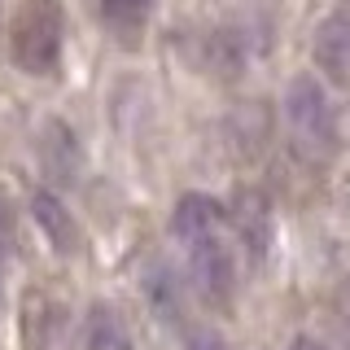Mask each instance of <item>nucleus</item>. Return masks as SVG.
<instances>
[{
    "instance_id": "1",
    "label": "nucleus",
    "mask_w": 350,
    "mask_h": 350,
    "mask_svg": "<svg viewBox=\"0 0 350 350\" xmlns=\"http://www.w3.org/2000/svg\"><path fill=\"white\" fill-rule=\"evenodd\" d=\"M171 232L184 245L189 276L197 293L211 302H228L237 289V254H232V219L206 193H184L171 211Z\"/></svg>"
},
{
    "instance_id": "2",
    "label": "nucleus",
    "mask_w": 350,
    "mask_h": 350,
    "mask_svg": "<svg viewBox=\"0 0 350 350\" xmlns=\"http://www.w3.org/2000/svg\"><path fill=\"white\" fill-rule=\"evenodd\" d=\"M284 127H289V140L302 158L324 162L337 153V109L333 96L324 92L320 79L311 75H298L289 88H284V101H280Z\"/></svg>"
},
{
    "instance_id": "3",
    "label": "nucleus",
    "mask_w": 350,
    "mask_h": 350,
    "mask_svg": "<svg viewBox=\"0 0 350 350\" xmlns=\"http://www.w3.org/2000/svg\"><path fill=\"white\" fill-rule=\"evenodd\" d=\"M66 44V18L57 0H22L14 27H9V53L18 70L27 75H53Z\"/></svg>"
},
{
    "instance_id": "4",
    "label": "nucleus",
    "mask_w": 350,
    "mask_h": 350,
    "mask_svg": "<svg viewBox=\"0 0 350 350\" xmlns=\"http://www.w3.org/2000/svg\"><path fill=\"white\" fill-rule=\"evenodd\" d=\"M228 219H232L237 245L245 250V258L250 262H267L271 237H276V224H271V202H267V197H262L258 189H241Z\"/></svg>"
},
{
    "instance_id": "5",
    "label": "nucleus",
    "mask_w": 350,
    "mask_h": 350,
    "mask_svg": "<svg viewBox=\"0 0 350 350\" xmlns=\"http://www.w3.org/2000/svg\"><path fill=\"white\" fill-rule=\"evenodd\" d=\"M311 57L328 79H337V83L350 79V9H337V14L320 18L315 40H311Z\"/></svg>"
},
{
    "instance_id": "6",
    "label": "nucleus",
    "mask_w": 350,
    "mask_h": 350,
    "mask_svg": "<svg viewBox=\"0 0 350 350\" xmlns=\"http://www.w3.org/2000/svg\"><path fill=\"white\" fill-rule=\"evenodd\" d=\"M40 162L44 171L53 175L57 184H75L83 171V149H79V136L70 131V123L62 118H49L40 131Z\"/></svg>"
},
{
    "instance_id": "7",
    "label": "nucleus",
    "mask_w": 350,
    "mask_h": 350,
    "mask_svg": "<svg viewBox=\"0 0 350 350\" xmlns=\"http://www.w3.org/2000/svg\"><path fill=\"white\" fill-rule=\"evenodd\" d=\"M250 31L237 27V22H224V27H215L211 36L202 40V57L206 66H211L215 75H224V79H232V75H241L250 66Z\"/></svg>"
},
{
    "instance_id": "8",
    "label": "nucleus",
    "mask_w": 350,
    "mask_h": 350,
    "mask_svg": "<svg viewBox=\"0 0 350 350\" xmlns=\"http://www.w3.org/2000/svg\"><path fill=\"white\" fill-rule=\"evenodd\" d=\"M140 289H145L153 315H162L167 324H180L184 320V289H180V276H175L171 262L149 258L145 267H140Z\"/></svg>"
},
{
    "instance_id": "9",
    "label": "nucleus",
    "mask_w": 350,
    "mask_h": 350,
    "mask_svg": "<svg viewBox=\"0 0 350 350\" xmlns=\"http://www.w3.org/2000/svg\"><path fill=\"white\" fill-rule=\"evenodd\" d=\"M31 219H36L40 232L53 241V250H62V254L75 250V241H79V237H75V219H70V211H66L49 189L31 193Z\"/></svg>"
},
{
    "instance_id": "10",
    "label": "nucleus",
    "mask_w": 350,
    "mask_h": 350,
    "mask_svg": "<svg viewBox=\"0 0 350 350\" xmlns=\"http://www.w3.org/2000/svg\"><path fill=\"white\" fill-rule=\"evenodd\" d=\"M153 5H158V0H96V14H101V22H105L109 36L136 40L140 31L149 27Z\"/></svg>"
},
{
    "instance_id": "11",
    "label": "nucleus",
    "mask_w": 350,
    "mask_h": 350,
    "mask_svg": "<svg viewBox=\"0 0 350 350\" xmlns=\"http://www.w3.org/2000/svg\"><path fill=\"white\" fill-rule=\"evenodd\" d=\"M83 346L88 350H131V333H127L123 315L114 306L96 302L88 311V324H83Z\"/></svg>"
},
{
    "instance_id": "12",
    "label": "nucleus",
    "mask_w": 350,
    "mask_h": 350,
    "mask_svg": "<svg viewBox=\"0 0 350 350\" xmlns=\"http://www.w3.org/2000/svg\"><path fill=\"white\" fill-rule=\"evenodd\" d=\"M184 350H228L224 342V333L211 324H202V328H189V337H184Z\"/></svg>"
},
{
    "instance_id": "13",
    "label": "nucleus",
    "mask_w": 350,
    "mask_h": 350,
    "mask_svg": "<svg viewBox=\"0 0 350 350\" xmlns=\"http://www.w3.org/2000/svg\"><path fill=\"white\" fill-rule=\"evenodd\" d=\"M9 254H14V206L0 197V267H5Z\"/></svg>"
},
{
    "instance_id": "14",
    "label": "nucleus",
    "mask_w": 350,
    "mask_h": 350,
    "mask_svg": "<svg viewBox=\"0 0 350 350\" xmlns=\"http://www.w3.org/2000/svg\"><path fill=\"white\" fill-rule=\"evenodd\" d=\"M289 350H328V346L320 342V337H306V333H302V337H293V346H289Z\"/></svg>"
},
{
    "instance_id": "15",
    "label": "nucleus",
    "mask_w": 350,
    "mask_h": 350,
    "mask_svg": "<svg viewBox=\"0 0 350 350\" xmlns=\"http://www.w3.org/2000/svg\"><path fill=\"white\" fill-rule=\"evenodd\" d=\"M346 5H350V0H346Z\"/></svg>"
}]
</instances>
